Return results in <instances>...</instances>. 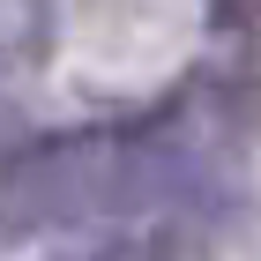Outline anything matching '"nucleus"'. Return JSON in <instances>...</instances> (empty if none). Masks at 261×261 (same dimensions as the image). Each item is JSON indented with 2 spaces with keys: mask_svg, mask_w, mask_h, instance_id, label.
Wrapping results in <instances>:
<instances>
[{
  "mask_svg": "<svg viewBox=\"0 0 261 261\" xmlns=\"http://www.w3.org/2000/svg\"><path fill=\"white\" fill-rule=\"evenodd\" d=\"M224 8H231L239 22H261V0H224Z\"/></svg>",
  "mask_w": 261,
  "mask_h": 261,
  "instance_id": "obj_1",
  "label": "nucleus"
}]
</instances>
